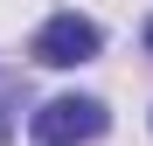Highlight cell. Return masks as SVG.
I'll return each instance as SVG.
<instances>
[{
  "label": "cell",
  "mask_w": 153,
  "mask_h": 146,
  "mask_svg": "<svg viewBox=\"0 0 153 146\" xmlns=\"http://www.w3.org/2000/svg\"><path fill=\"white\" fill-rule=\"evenodd\" d=\"M97 49H105V28H97L91 14H49L35 28V63H49V70H76V63H91Z\"/></svg>",
  "instance_id": "cell-1"
},
{
  "label": "cell",
  "mask_w": 153,
  "mask_h": 146,
  "mask_svg": "<svg viewBox=\"0 0 153 146\" xmlns=\"http://www.w3.org/2000/svg\"><path fill=\"white\" fill-rule=\"evenodd\" d=\"M28 132L42 146H84V139L105 132V104H97V97H49V104L28 118Z\"/></svg>",
  "instance_id": "cell-2"
},
{
  "label": "cell",
  "mask_w": 153,
  "mask_h": 146,
  "mask_svg": "<svg viewBox=\"0 0 153 146\" xmlns=\"http://www.w3.org/2000/svg\"><path fill=\"white\" fill-rule=\"evenodd\" d=\"M0 146H7V97H0Z\"/></svg>",
  "instance_id": "cell-3"
},
{
  "label": "cell",
  "mask_w": 153,
  "mask_h": 146,
  "mask_svg": "<svg viewBox=\"0 0 153 146\" xmlns=\"http://www.w3.org/2000/svg\"><path fill=\"white\" fill-rule=\"evenodd\" d=\"M146 49H153V21H146Z\"/></svg>",
  "instance_id": "cell-4"
}]
</instances>
